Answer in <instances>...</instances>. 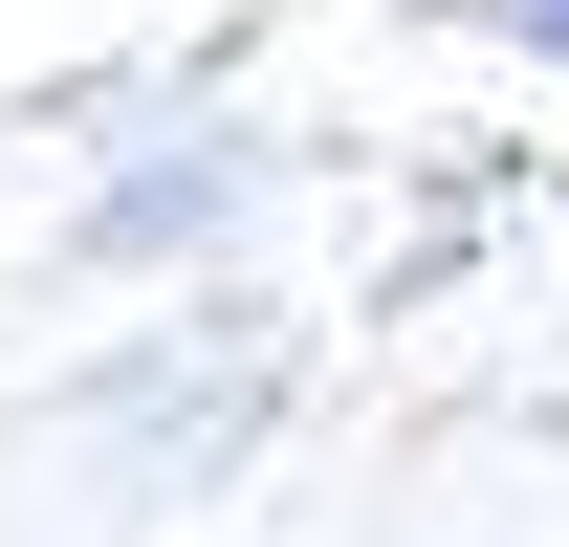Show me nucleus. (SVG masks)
Wrapping results in <instances>:
<instances>
[{"label": "nucleus", "instance_id": "1", "mask_svg": "<svg viewBox=\"0 0 569 547\" xmlns=\"http://www.w3.org/2000/svg\"><path fill=\"white\" fill-rule=\"evenodd\" d=\"M548 44H569V0H548Z\"/></svg>", "mask_w": 569, "mask_h": 547}]
</instances>
